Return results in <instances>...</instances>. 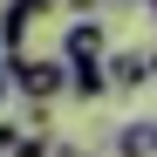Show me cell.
<instances>
[{
    "instance_id": "obj_1",
    "label": "cell",
    "mask_w": 157,
    "mask_h": 157,
    "mask_svg": "<svg viewBox=\"0 0 157 157\" xmlns=\"http://www.w3.org/2000/svg\"><path fill=\"white\" fill-rule=\"evenodd\" d=\"M14 89L28 96V102H55V96H68V62H62V55L21 62V68H14Z\"/></svg>"
},
{
    "instance_id": "obj_2",
    "label": "cell",
    "mask_w": 157,
    "mask_h": 157,
    "mask_svg": "<svg viewBox=\"0 0 157 157\" xmlns=\"http://www.w3.org/2000/svg\"><path fill=\"white\" fill-rule=\"evenodd\" d=\"M102 55H109L102 21H96V14H75L68 28H62V62H102Z\"/></svg>"
},
{
    "instance_id": "obj_3",
    "label": "cell",
    "mask_w": 157,
    "mask_h": 157,
    "mask_svg": "<svg viewBox=\"0 0 157 157\" xmlns=\"http://www.w3.org/2000/svg\"><path fill=\"white\" fill-rule=\"evenodd\" d=\"M109 62V55H102ZM102 62H68V96H82V102H102L109 96V68Z\"/></svg>"
},
{
    "instance_id": "obj_4",
    "label": "cell",
    "mask_w": 157,
    "mask_h": 157,
    "mask_svg": "<svg viewBox=\"0 0 157 157\" xmlns=\"http://www.w3.org/2000/svg\"><path fill=\"white\" fill-rule=\"evenodd\" d=\"M102 68H109V89H116V96H130V89L150 82V55H109Z\"/></svg>"
},
{
    "instance_id": "obj_5",
    "label": "cell",
    "mask_w": 157,
    "mask_h": 157,
    "mask_svg": "<svg viewBox=\"0 0 157 157\" xmlns=\"http://www.w3.org/2000/svg\"><path fill=\"white\" fill-rule=\"evenodd\" d=\"M116 157H157V123H123L116 130Z\"/></svg>"
},
{
    "instance_id": "obj_6",
    "label": "cell",
    "mask_w": 157,
    "mask_h": 157,
    "mask_svg": "<svg viewBox=\"0 0 157 157\" xmlns=\"http://www.w3.org/2000/svg\"><path fill=\"white\" fill-rule=\"evenodd\" d=\"M48 150H55V137H48V130H28V123H21V130H14V144L0 150V157H48Z\"/></svg>"
},
{
    "instance_id": "obj_7",
    "label": "cell",
    "mask_w": 157,
    "mask_h": 157,
    "mask_svg": "<svg viewBox=\"0 0 157 157\" xmlns=\"http://www.w3.org/2000/svg\"><path fill=\"white\" fill-rule=\"evenodd\" d=\"M7 96H14V62L0 55V102H7Z\"/></svg>"
},
{
    "instance_id": "obj_8",
    "label": "cell",
    "mask_w": 157,
    "mask_h": 157,
    "mask_svg": "<svg viewBox=\"0 0 157 157\" xmlns=\"http://www.w3.org/2000/svg\"><path fill=\"white\" fill-rule=\"evenodd\" d=\"M55 157H89V150L82 144H55Z\"/></svg>"
},
{
    "instance_id": "obj_9",
    "label": "cell",
    "mask_w": 157,
    "mask_h": 157,
    "mask_svg": "<svg viewBox=\"0 0 157 157\" xmlns=\"http://www.w3.org/2000/svg\"><path fill=\"white\" fill-rule=\"evenodd\" d=\"M123 7H150V0H123Z\"/></svg>"
},
{
    "instance_id": "obj_10",
    "label": "cell",
    "mask_w": 157,
    "mask_h": 157,
    "mask_svg": "<svg viewBox=\"0 0 157 157\" xmlns=\"http://www.w3.org/2000/svg\"><path fill=\"white\" fill-rule=\"evenodd\" d=\"M150 7H157V0H150Z\"/></svg>"
}]
</instances>
